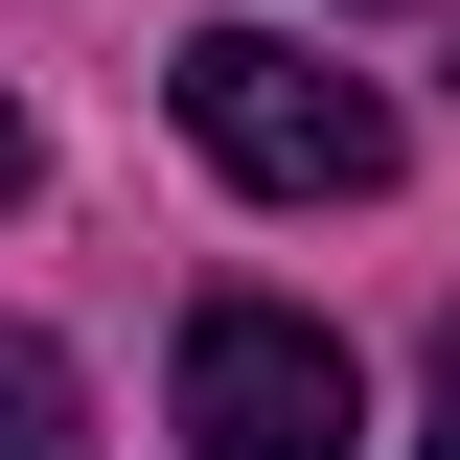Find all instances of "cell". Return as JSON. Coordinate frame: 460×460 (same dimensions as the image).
Instances as JSON below:
<instances>
[{
  "instance_id": "5",
  "label": "cell",
  "mask_w": 460,
  "mask_h": 460,
  "mask_svg": "<svg viewBox=\"0 0 460 460\" xmlns=\"http://www.w3.org/2000/svg\"><path fill=\"white\" fill-rule=\"evenodd\" d=\"M0 208H23V93H0Z\"/></svg>"
},
{
  "instance_id": "1",
  "label": "cell",
  "mask_w": 460,
  "mask_h": 460,
  "mask_svg": "<svg viewBox=\"0 0 460 460\" xmlns=\"http://www.w3.org/2000/svg\"><path fill=\"white\" fill-rule=\"evenodd\" d=\"M162 93H184V138H208L253 208H368V184H392V93H368V69H323L299 23H184Z\"/></svg>"
},
{
  "instance_id": "4",
  "label": "cell",
  "mask_w": 460,
  "mask_h": 460,
  "mask_svg": "<svg viewBox=\"0 0 460 460\" xmlns=\"http://www.w3.org/2000/svg\"><path fill=\"white\" fill-rule=\"evenodd\" d=\"M414 438H438V460H460V323H438V392H414Z\"/></svg>"
},
{
  "instance_id": "3",
  "label": "cell",
  "mask_w": 460,
  "mask_h": 460,
  "mask_svg": "<svg viewBox=\"0 0 460 460\" xmlns=\"http://www.w3.org/2000/svg\"><path fill=\"white\" fill-rule=\"evenodd\" d=\"M0 460H93V392H69L47 323H0Z\"/></svg>"
},
{
  "instance_id": "2",
  "label": "cell",
  "mask_w": 460,
  "mask_h": 460,
  "mask_svg": "<svg viewBox=\"0 0 460 460\" xmlns=\"http://www.w3.org/2000/svg\"><path fill=\"white\" fill-rule=\"evenodd\" d=\"M345 438H368V368L299 299H208L184 323V460H345Z\"/></svg>"
}]
</instances>
